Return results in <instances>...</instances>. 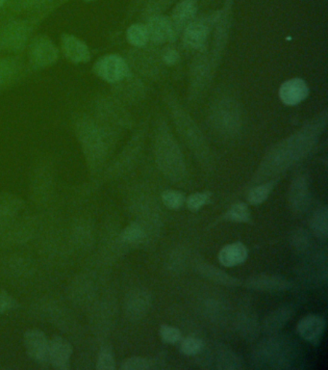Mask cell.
I'll return each mask as SVG.
<instances>
[{
  "label": "cell",
  "instance_id": "10",
  "mask_svg": "<svg viewBox=\"0 0 328 370\" xmlns=\"http://www.w3.org/2000/svg\"><path fill=\"white\" fill-rule=\"evenodd\" d=\"M71 354H73V347L68 340L61 337H54L50 340L49 362L54 369H68Z\"/></svg>",
  "mask_w": 328,
  "mask_h": 370
},
{
  "label": "cell",
  "instance_id": "7",
  "mask_svg": "<svg viewBox=\"0 0 328 370\" xmlns=\"http://www.w3.org/2000/svg\"><path fill=\"white\" fill-rule=\"evenodd\" d=\"M25 347L32 360L42 366H49V342L40 330H30L23 337Z\"/></svg>",
  "mask_w": 328,
  "mask_h": 370
},
{
  "label": "cell",
  "instance_id": "1",
  "mask_svg": "<svg viewBox=\"0 0 328 370\" xmlns=\"http://www.w3.org/2000/svg\"><path fill=\"white\" fill-rule=\"evenodd\" d=\"M297 346L291 339L274 337L258 345L253 361L259 369H292L298 362Z\"/></svg>",
  "mask_w": 328,
  "mask_h": 370
},
{
  "label": "cell",
  "instance_id": "38",
  "mask_svg": "<svg viewBox=\"0 0 328 370\" xmlns=\"http://www.w3.org/2000/svg\"><path fill=\"white\" fill-rule=\"evenodd\" d=\"M86 1H93V0H86Z\"/></svg>",
  "mask_w": 328,
  "mask_h": 370
},
{
  "label": "cell",
  "instance_id": "8",
  "mask_svg": "<svg viewBox=\"0 0 328 370\" xmlns=\"http://www.w3.org/2000/svg\"><path fill=\"white\" fill-rule=\"evenodd\" d=\"M146 28L148 29L149 41L156 44L172 42L177 36L172 21L164 16H154L148 21Z\"/></svg>",
  "mask_w": 328,
  "mask_h": 370
},
{
  "label": "cell",
  "instance_id": "2",
  "mask_svg": "<svg viewBox=\"0 0 328 370\" xmlns=\"http://www.w3.org/2000/svg\"><path fill=\"white\" fill-rule=\"evenodd\" d=\"M156 158L160 169L168 178L173 182L182 180L186 170L183 156L168 133L157 139Z\"/></svg>",
  "mask_w": 328,
  "mask_h": 370
},
{
  "label": "cell",
  "instance_id": "17",
  "mask_svg": "<svg viewBox=\"0 0 328 370\" xmlns=\"http://www.w3.org/2000/svg\"><path fill=\"white\" fill-rule=\"evenodd\" d=\"M289 203L291 209L300 213L308 209L309 204V191L305 178H295L292 183L289 192Z\"/></svg>",
  "mask_w": 328,
  "mask_h": 370
},
{
  "label": "cell",
  "instance_id": "23",
  "mask_svg": "<svg viewBox=\"0 0 328 370\" xmlns=\"http://www.w3.org/2000/svg\"><path fill=\"white\" fill-rule=\"evenodd\" d=\"M199 271L205 278L209 279L215 283L225 284V286H235L237 284L235 279L232 278L231 276L223 272L214 266L204 265L199 266Z\"/></svg>",
  "mask_w": 328,
  "mask_h": 370
},
{
  "label": "cell",
  "instance_id": "35",
  "mask_svg": "<svg viewBox=\"0 0 328 370\" xmlns=\"http://www.w3.org/2000/svg\"><path fill=\"white\" fill-rule=\"evenodd\" d=\"M16 306H17V303H16L14 298L11 296L5 290L0 289V315L12 310Z\"/></svg>",
  "mask_w": 328,
  "mask_h": 370
},
{
  "label": "cell",
  "instance_id": "36",
  "mask_svg": "<svg viewBox=\"0 0 328 370\" xmlns=\"http://www.w3.org/2000/svg\"><path fill=\"white\" fill-rule=\"evenodd\" d=\"M180 53L175 50H168L163 54V61L169 66L175 65L180 61Z\"/></svg>",
  "mask_w": 328,
  "mask_h": 370
},
{
  "label": "cell",
  "instance_id": "25",
  "mask_svg": "<svg viewBox=\"0 0 328 370\" xmlns=\"http://www.w3.org/2000/svg\"><path fill=\"white\" fill-rule=\"evenodd\" d=\"M217 364L218 369H241L242 367V361L240 360L237 354L229 350H223L218 352Z\"/></svg>",
  "mask_w": 328,
  "mask_h": 370
},
{
  "label": "cell",
  "instance_id": "30",
  "mask_svg": "<svg viewBox=\"0 0 328 370\" xmlns=\"http://www.w3.org/2000/svg\"><path fill=\"white\" fill-rule=\"evenodd\" d=\"M204 348V343L197 337H188L182 340L180 345V351L185 356H196L201 353Z\"/></svg>",
  "mask_w": 328,
  "mask_h": 370
},
{
  "label": "cell",
  "instance_id": "13",
  "mask_svg": "<svg viewBox=\"0 0 328 370\" xmlns=\"http://www.w3.org/2000/svg\"><path fill=\"white\" fill-rule=\"evenodd\" d=\"M62 50L64 55L73 63L88 62L90 58L87 45L81 40L69 34L62 36Z\"/></svg>",
  "mask_w": 328,
  "mask_h": 370
},
{
  "label": "cell",
  "instance_id": "33",
  "mask_svg": "<svg viewBox=\"0 0 328 370\" xmlns=\"http://www.w3.org/2000/svg\"><path fill=\"white\" fill-rule=\"evenodd\" d=\"M151 367V362L143 357H131L122 364V370H146Z\"/></svg>",
  "mask_w": 328,
  "mask_h": 370
},
{
  "label": "cell",
  "instance_id": "19",
  "mask_svg": "<svg viewBox=\"0 0 328 370\" xmlns=\"http://www.w3.org/2000/svg\"><path fill=\"white\" fill-rule=\"evenodd\" d=\"M23 207V202L12 194L0 197V229L4 228L17 216Z\"/></svg>",
  "mask_w": 328,
  "mask_h": 370
},
{
  "label": "cell",
  "instance_id": "6",
  "mask_svg": "<svg viewBox=\"0 0 328 370\" xmlns=\"http://www.w3.org/2000/svg\"><path fill=\"white\" fill-rule=\"evenodd\" d=\"M58 58L57 47L49 38L37 36L29 47V60L35 68H45L52 65Z\"/></svg>",
  "mask_w": 328,
  "mask_h": 370
},
{
  "label": "cell",
  "instance_id": "14",
  "mask_svg": "<svg viewBox=\"0 0 328 370\" xmlns=\"http://www.w3.org/2000/svg\"><path fill=\"white\" fill-rule=\"evenodd\" d=\"M209 28L205 21H193L184 28L183 40L187 47L201 50L207 41Z\"/></svg>",
  "mask_w": 328,
  "mask_h": 370
},
{
  "label": "cell",
  "instance_id": "26",
  "mask_svg": "<svg viewBox=\"0 0 328 370\" xmlns=\"http://www.w3.org/2000/svg\"><path fill=\"white\" fill-rule=\"evenodd\" d=\"M144 238H145V231L142 226L137 223L130 224L121 233L122 241L127 244H138L142 242Z\"/></svg>",
  "mask_w": 328,
  "mask_h": 370
},
{
  "label": "cell",
  "instance_id": "9",
  "mask_svg": "<svg viewBox=\"0 0 328 370\" xmlns=\"http://www.w3.org/2000/svg\"><path fill=\"white\" fill-rule=\"evenodd\" d=\"M309 95V87L303 79H289L279 88V98L284 105L295 106L300 105Z\"/></svg>",
  "mask_w": 328,
  "mask_h": 370
},
{
  "label": "cell",
  "instance_id": "29",
  "mask_svg": "<svg viewBox=\"0 0 328 370\" xmlns=\"http://www.w3.org/2000/svg\"><path fill=\"white\" fill-rule=\"evenodd\" d=\"M162 202L170 209L177 210L186 202L185 196L175 190H167L162 194Z\"/></svg>",
  "mask_w": 328,
  "mask_h": 370
},
{
  "label": "cell",
  "instance_id": "18",
  "mask_svg": "<svg viewBox=\"0 0 328 370\" xmlns=\"http://www.w3.org/2000/svg\"><path fill=\"white\" fill-rule=\"evenodd\" d=\"M247 247L244 244L236 242L226 245L218 253V260L221 265L226 267H234V266L242 265L247 260Z\"/></svg>",
  "mask_w": 328,
  "mask_h": 370
},
{
  "label": "cell",
  "instance_id": "5",
  "mask_svg": "<svg viewBox=\"0 0 328 370\" xmlns=\"http://www.w3.org/2000/svg\"><path fill=\"white\" fill-rule=\"evenodd\" d=\"M93 71L101 79L110 83L124 81L129 74L127 63L117 54L103 56L95 63Z\"/></svg>",
  "mask_w": 328,
  "mask_h": 370
},
{
  "label": "cell",
  "instance_id": "24",
  "mask_svg": "<svg viewBox=\"0 0 328 370\" xmlns=\"http://www.w3.org/2000/svg\"><path fill=\"white\" fill-rule=\"evenodd\" d=\"M127 38L132 46L145 47L149 41L148 29H146V25L135 23L127 29Z\"/></svg>",
  "mask_w": 328,
  "mask_h": 370
},
{
  "label": "cell",
  "instance_id": "3",
  "mask_svg": "<svg viewBox=\"0 0 328 370\" xmlns=\"http://www.w3.org/2000/svg\"><path fill=\"white\" fill-rule=\"evenodd\" d=\"M77 132L88 162L95 166L102 159L105 150L102 132L95 122L86 120L80 122Z\"/></svg>",
  "mask_w": 328,
  "mask_h": 370
},
{
  "label": "cell",
  "instance_id": "15",
  "mask_svg": "<svg viewBox=\"0 0 328 370\" xmlns=\"http://www.w3.org/2000/svg\"><path fill=\"white\" fill-rule=\"evenodd\" d=\"M325 320L322 316L309 315L301 318L298 323L297 331L303 340L315 342L324 334Z\"/></svg>",
  "mask_w": 328,
  "mask_h": 370
},
{
  "label": "cell",
  "instance_id": "4",
  "mask_svg": "<svg viewBox=\"0 0 328 370\" xmlns=\"http://www.w3.org/2000/svg\"><path fill=\"white\" fill-rule=\"evenodd\" d=\"M30 28L25 21H8L0 25V50L17 52L25 46Z\"/></svg>",
  "mask_w": 328,
  "mask_h": 370
},
{
  "label": "cell",
  "instance_id": "32",
  "mask_svg": "<svg viewBox=\"0 0 328 370\" xmlns=\"http://www.w3.org/2000/svg\"><path fill=\"white\" fill-rule=\"evenodd\" d=\"M210 199L211 194L209 192L194 193L187 199V207L192 212H199V209H201V207L209 203Z\"/></svg>",
  "mask_w": 328,
  "mask_h": 370
},
{
  "label": "cell",
  "instance_id": "34",
  "mask_svg": "<svg viewBox=\"0 0 328 370\" xmlns=\"http://www.w3.org/2000/svg\"><path fill=\"white\" fill-rule=\"evenodd\" d=\"M160 337L163 342L173 345L181 340V333L175 327L169 326V325H163L160 328Z\"/></svg>",
  "mask_w": 328,
  "mask_h": 370
},
{
  "label": "cell",
  "instance_id": "12",
  "mask_svg": "<svg viewBox=\"0 0 328 370\" xmlns=\"http://www.w3.org/2000/svg\"><path fill=\"white\" fill-rule=\"evenodd\" d=\"M149 306H151V297L143 289H135L127 295L125 300V313L127 318L137 320L146 316Z\"/></svg>",
  "mask_w": 328,
  "mask_h": 370
},
{
  "label": "cell",
  "instance_id": "16",
  "mask_svg": "<svg viewBox=\"0 0 328 370\" xmlns=\"http://www.w3.org/2000/svg\"><path fill=\"white\" fill-rule=\"evenodd\" d=\"M197 5L196 0H181L172 12V21L173 28L177 34L184 30L189 23L196 17Z\"/></svg>",
  "mask_w": 328,
  "mask_h": 370
},
{
  "label": "cell",
  "instance_id": "20",
  "mask_svg": "<svg viewBox=\"0 0 328 370\" xmlns=\"http://www.w3.org/2000/svg\"><path fill=\"white\" fill-rule=\"evenodd\" d=\"M292 316V308H279L266 316L265 321H264V329L269 333L279 331L290 320Z\"/></svg>",
  "mask_w": 328,
  "mask_h": 370
},
{
  "label": "cell",
  "instance_id": "21",
  "mask_svg": "<svg viewBox=\"0 0 328 370\" xmlns=\"http://www.w3.org/2000/svg\"><path fill=\"white\" fill-rule=\"evenodd\" d=\"M311 229L317 238L324 239L328 236V210L327 207H320L311 218Z\"/></svg>",
  "mask_w": 328,
  "mask_h": 370
},
{
  "label": "cell",
  "instance_id": "11",
  "mask_svg": "<svg viewBox=\"0 0 328 370\" xmlns=\"http://www.w3.org/2000/svg\"><path fill=\"white\" fill-rule=\"evenodd\" d=\"M247 287L259 291H284L291 289V283L284 277L276 275H257L250 277Z\"/></svg>",
  "mask_w": 328,
  "mask_h": 370
},
{
  "label": "cell",
  "instance_id": "22",
  "mask_svg": "<svg viewBox=\"0 0 328 370\" xmlns=\"http://www.w3.org/2000/svg\"><path fill=\"white\" fill-rule=\"evenodd\" d=\"M20 65L13 57L0 58V88L9 84L17 76Z\"/></svg>",
  "mask_w": 328,
  "mask_h": 370
},
{
  "label": "cell",
  "instance_id": "27",
  "mask_svg": "<svg viewBox=\"0 0 328 370\" xmlns=\"http://www.w3.org/2000/svg\"><path fill=\"white\" fill-rule=\"evenodd\" d=\"M274 185V183H266L262 185L255 186L250 191L249 195H247V201L253 206L264 203L273 190Z\"/></svg>",
  "mask_w": 328,
  "mask_h": 370
},
{
  "label": "cell",
  "instance_id": "31",
  "mask_svg": "<svg viewBox=\"0 0 328 370\" xmlns=\"http://www.w3.org/2000/svg\"><path fill=\"white\" fill-rule=\"evenodd\" d=\"M116 369L114 354L109 347H103L98 355L97 369L113 370Z\"/></svg>",
  "mask_w": 328,
  "mask_h": 370
},
{
  "label": "cell",
  "instance_id": "28",
  "mask_svg": "<svg viewBox=\"0 0 328 370\" xmlns=\"http://www.w3.org/2000/svg\"><path fill=\"white\" fill-rule=\"evenodd\" d=\"M226 218L236 223L247 222L250 218L249 207L244 203L233 204L226 212Z\"/></svg>",
  "mask_w": 328,
  "mask_h": 370
},
{
  "label": "cell",
  "instance_id": "37",
  "mask_svg": "<svg viewBox=\"0 0 328 370\" xmlns=\"http://www.w3.org/2000/svg\"><path fill=\"white\" fill-rule=\"evenodd\" d=\"M7 0H0V8L4 7V5L6 4Z\"/></svg>",
  "mask_w": 328,
  "mask_h": 370
}]
</instances>
